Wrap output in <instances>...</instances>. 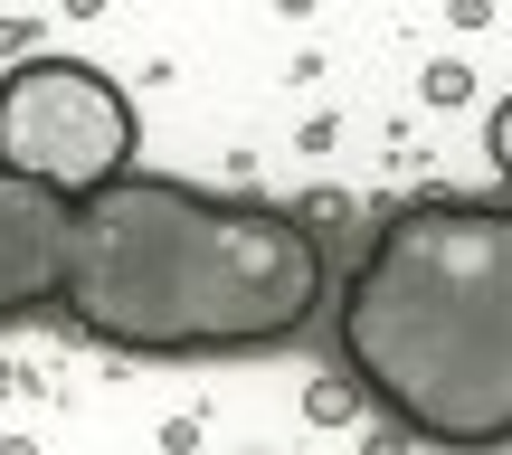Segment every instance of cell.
<instances>
[{
	"label": "cell",
	"instance_id": "5b68a950",
	"mask_svg": "<svg viewBox=\"0 0 512 455\" xmlns=\"http://www.w3.org/2000/svg\"><path fill=\"white\" fill-rule=\"evenodd\" d=\"M351 408H361V389H351V380H342V370H323V380H313V389H304V418H313V427H342V418H351Z\"/></svg>",
	"mask_w": 512,
	"mask_h": 455
},
{
	"label": "cell",
	"instance_id": "8992f818",
	"mask_svg": "<svg viewBox=\"0 0 512 455\" xmlns=\"http://www.w3.org/2000/svg\"><path fill=\"white\" fill-rule=\"evenodd\" d=\"M484 152H494V171H503V181H512V95H503V105H494V124H484Z\"/></svg>",
	"mask_w": 512,
	"mask_h": 455
},
{
	"label": "cell",
	"instance_id": "3957f363",
	"mask_svg": "<svg viewBox=\"0 0 512 455\" xmlns=\"http://www.w3.org/2000/svg\"><path fill=\"white\" fill-rule=\"evenodd\" d=\"M143 152L133 95L86 57H19L0 76V171L57 190V200H95L114 190Z\"/></svg>",
	"mask_w": 512,
	"mask_h": 455
},
{
	"label": "cell",
	"instance_id": "277c9868",
	"mask_svg": "<svg viewBox=\"0 0 512 455\" xmlns=\"http://www.w3.org/2000/svg\"><path fill=\"white\" fill-rule=\"evenodd\" d=\"M67 237H76V200L0 171V332L57 313V285H67Z\"/></svg>",
	"mask_w": 512,
	"mask_h": 455
},
{
	"label": "cell",
	"instance_id": "6da1fadb",
	"mask_svg": "<svg viewBox=\"0 0 512 455\" xmlns=\"http://www.w3.org/2000/svg\"><path fill=\"white\" fill-rule=\"evenodd\" d=\"M323 237L256 190H200L171 171H124L76 200L67 313L86 342L133 361H238L275 351L323 313Z\"/></svg>",
	"mask_w": 512,
	"mask_h": 455
},
{
	"label": "cell",
	"instance_id": "7a4b0ae2",
	"mask_svg": "<svg viewBox=\"0 0 512 455\" xmlns=\"http://www.w3.org/2000/svg\"><path fill=\"white\" fill-rule=\"evenodd\" d=\"M342 380L437 455L512 446V200H389L351 285L332 294Z\"/></svg>",
	"mask_w": 512,
	"mask_h": 455
}]
</instances>
